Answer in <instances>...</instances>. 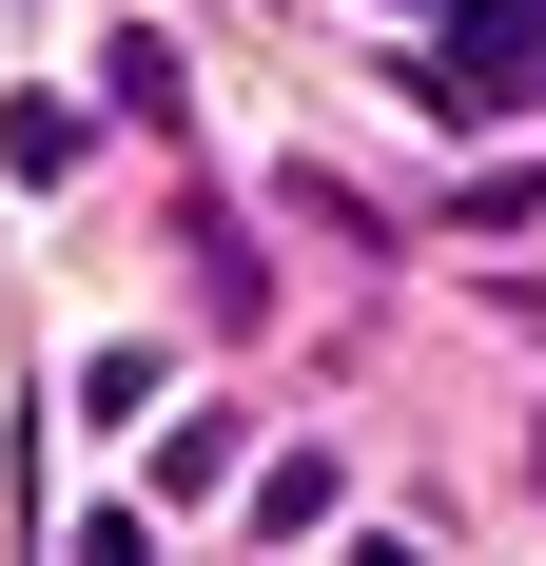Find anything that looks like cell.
<instances>
[{
    "instance_id": "1",
    "label": "cell",
    "mask_w": 546,
    "mask_h": 566,
    "mask_svg": "<svg viewBox=\"0 0 546 566\" xmlns=\"http://www.w3.org/2000/svg\"><path fill=\"white\" fill-rule=\"evenodd\" d=\"M410 98L449 117V137H489V117L546 98V0H449V59L410 78Z\"/></svg>"
}]
</instances>
